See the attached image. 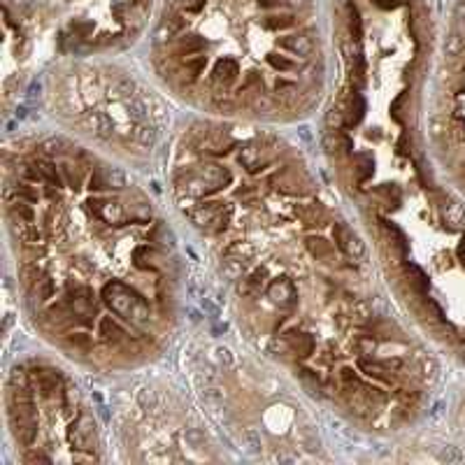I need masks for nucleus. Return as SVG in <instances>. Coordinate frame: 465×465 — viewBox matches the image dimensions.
<instances>
[{
	"mask_svg": "<svg viewBox=\"0 0 465 465\" xmlns=\"http://www.w3.org/2000/svg\"><path fill=\"white\" fill-rule=\"evenodd\" d=\"M161 172L228 326L323 414L386 435L426 412L433 356L319 159L286 128L186 112Z\"/></svg>",
	"mask_w": 465,
	"mask_h": 465,
	"instance_id": "nucleus-1",
	"label": "nucleus"
},
{
	"mask_svg": "<svg viewBox=\"0 0 465 465\" xmlns=\"http://www.w3.org/2000/svg\"><path fill=\"white\" fill-rule=\"evenodd\" d=\"M0 182L16 309L37 340L91 375L163 363L191 279L165 193L51 126L5 140Z\"/></svg>",
	"mask_w": 465,
	"mask_h": 465,
	"instance_id": "nucleus-2",
	"label": "nucleus"
},
{
	"mask_svg": "<svg viewBox=\"0 0 465 465\" xmlns=\"http://www.w3.org/2000/svg\"><path fill=\"white\" fill-rule=\"evenodd\" d=\"M391 10L393 0H340L335 72L312 119L319 163L398 305L465 354V205L430 182Z\"/></svg>",
	"mask_w": 465,
	"mask_h": 465,
	"instance_id": "nucleus-3",
	"label": "nucleus"
},
{
	"mask_svg": "<svg viewBox=\"0 0 465 465\" xmlns=\"http://www.w3.org/2000/svg\"><path fill=\"white\" fill-rule=\"evenodd\" d=\"M182 377L235 458L263 463L335 460L323 409L235 330L184 333Z\"/></svg>",
	"mask_w": 465,
	"mask_h": 465,
	"instance_id": "nucleus-4",
	"label": "nucleus"
},
{
	"mask_svg": "<svg viewBox=\"0 0 465 465\" xmlns=\"http://www.w3.org/2000/svg\"><path fill=\"white\" fill-rule=\"evenodd\" d=\"M42 91L44 114L58 133L142 174L163 168L182 116L159 82L77 58L56 65Z\"/></svg>",
	"mask_w": 465,
	"mask_h": 465,
	"instance_id": "nucleus-5",
	"label": "nucleus"
},
{
	"mask_svg": "<svg viewBox=\"0 0 465 465\" xmlns=\"http://www.w3.org/2000/svg\"><path fill=\"white\" fill-rule=\"evenodd\" d=\"M56 351L16 356L3 379V421L14 463L110 460L105 409Z\"/></svg>",
	"mask_w": 465,
	"mask_h": 465,
	"instance_id": "nucleus-6",
	"label": "nucleus"
},
{
	"mask_svg": "<svg viewBox=\"0 0 465 465\" xmlns=\"http://www.w3.org/2000/svg\"><path fill=\"white\" fill-rule=\"evenodd\" d=\"M156 368L112 377L105 409L112 458L121 463L235 460L184 377L163 375Z\"/></svg>",
	"mask_w": 465,
	"mask_h": 465,
	"instance_id": "nucleus-7",
	"label": "nucleus"
},
{
	"mask_svg": "<svg viewBox=\"0 0 465 465\" xmlns=\"http://www.w3.org/2000/svg\"><path fill=\"white\" fill-rule=\"evenodd\" d=\"M65 47L77 56L128 44L147 21L151 0H70Z\"/></svg>",
	"mask_w": 465,
	"mask_h": 465,
	"instance_id": "nucleus-8",
	"label": "nucleus"
}]
</instances>
